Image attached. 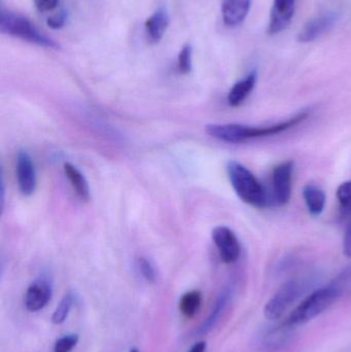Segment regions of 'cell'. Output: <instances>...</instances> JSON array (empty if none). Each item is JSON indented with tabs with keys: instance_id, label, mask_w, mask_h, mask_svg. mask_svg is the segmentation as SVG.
<instances>
[{
	"instance_id": "obj_1",
	"label": "cell",
	"mask_w": 351,
	"mask_h": 352,
	"mask_svg": "<svg viewBox=\"0 0 351 352\" xmlns=\"http://www.w3.org/2000/svg\"><path fill=\"white\" fill-rule=\"evenodd\" d=\"M309 113L302 111L284 122L269 126H247L241 124H210L205 131L210 138L227 144H243L256 138L278 135L306 121Z\"/></svg>"
},
{
	"instance_id": "obj_2",
	"label": "cell",
	"mask_w": 351,
	"mask_h": 352,
	"mask_svg": "<svg viewBox=\"0 0 351 352\" xmlns=\"http://www.w3.org/2000/svg\"><path fill=\"white\" fill-rule=\"evenodd\" d=\"M346 277L336 279L334 283L315 289L304 298L290 316L282 322V326L295 329L303 326L327 311L341 297Z\"/></svg>"
},
{
	"instance_id": "obj_3",
	"label": "cell",
	"mask_w": 351,
	"mask_h": 352,
	"mask_svg": "<svg viewBox=\"0 0 351 352\" xmlns=\"http://www.w3.org/2000/svg\"><path fill=\"white\" fill-rule=\"evenodd\" d=\"M227 173L233 190L241 201L256 208L267 206L268 199L265 188L257 176L245 165L237 161H229L227 163Z\"/></svg>"
},
{
	"instance_id": "obj_4",
	"label": "cell",
	"mask_w": 351,
	"mask_h": 352,
	"mask_svg": "<svg viewBox=\"0 0 351 352\" xmlns=\"http://www.w3.org/2000/svg\"><path fill=\"white\" fill-rule=\"evenodd\" d=\"M310 280L294 278L286 281L266 303L264 316L268 320L276 322L284 318V314L298 303L310 289Z\"/></svg>"
},
{
	"instance_id": "obj_5",
	"label": "cell",
	"mask_w": 351,
	"mask_h": 352,
	"mask_svg": "<svg viewBox=\"0 0 351 352\" xmlns=\"http://www.w3.org/2000/svg\"><path fill=\"white\" fill-rule=\"evenodd\" d=\"M0 30L4 34L16 37L39 47L53 50H58L60 47L59 43L43 34L26 16L10 10H2L0 16Z\"/></svg>"
},
{
	"instance_id": "obj_6",
	"label": "cell",
	"mask_w": 351,
	"mask_h": 352,
	"mask_svg": "<svg viewBox=\"0 0 351 352\" xmlns=\"http://www.w3.org/2000/svg\"><path fill=\"white\" fill-rule=\"evenodd\" d=\"M212 237L225 264H234L238 261L241 246L236 234L230 228L218 226L212 230Z\"/></svg>"
},
{
	"instance_id": "obj_7",
	"label": "cell",
	"mask_w": 351,
	"mask_h": 352,
	"mask_svg": "<svg viewBox=\"0 0 351 352\" xmlns=\"http://www.w3.org/2000/svg\"><path fill=\"white\" fill-rule=\"evenodd\" d=\"M294 168L295 163L293 161H286L278 165L272 173L274 201L280 206H284L290 202Z\"/></svg>"
},
{
	"instance_id": "obj_8",
	"label": "cell",
	"mask_w": 351,
	"mask_h": 352,
	"mask_svg": "<svg viewBox=\"0 0 351 352\" xmlns=\"http://www.w3.org/2000/svg\"><path fill=\"white\" fill-rule=\"evenodd\" d=\"M339 20V14L336 12H327L315 16L309 21L302 30L299 32L298 41L300 43H311L323 36L334 28Z\"/></svg>"
},
{
	"instance_id": "obj_9",
	"label": "cell",
	"mask_w": 351,
	"mask_h": 352,
	"mask_svg": "<svg viewBox=\"0 0 351 352\" xmlns=\"http://www.w3.org/2000/svg\"><path fill=\"white\" fill-rule=\"evenodd\" d=\"M234 294V283H230V285H226V287L220 291V295L218 296L216 302H214V307H212L210 316L204 320L201 327L198 329L197 335L204 336V335H207L212 329L216 328V324L222 320L223 316H224V314H226L227 310H228L229 306L232 303Z\"/></svg>"
},
{
	"instance_id": "obj_10",
	"label": "cell",
	"mask_w": 351,
	"mask_h": 352,
	"mask_svg": "<svg viewBox=\"0 0 351 352\" xmlns=\"http://www.w3.org/2000/svg\"><path fill=\"white\" fill-rule=\"evenodd\" d=\"M16 171L21 192L24 196H31L36 188V171L34 163L26 151H19Z\"/></svg>"
},
{
	"instance_id": "obj_11",
	"label": "cell",
	"mask_w": 351,
	"mask_h": 352,
	"mask_svg": "<svg viewBox=\"0 0 351 352\" xmlns=\"http://www.w3.org/2000/svg\"><path fill=\"white\" fill-rule=\"evenodd\" d=\"M53 289L52 285L45 278L36 279L29 285L25 295V306L30 312L43 309L52 299Z\"/></svg>"
},
{
	"instance_id": "obj_12",
	"label": "cell",
	"mask_w": 351,
	"mask_h": 352,
	"mask_svg": "<svg viewBox=\"0 0 351 352\" xmlns=\"http://www.w3.org/2000/svg\"><path fill=\"white\" fill-rule=\"evenodd\" d=\"M296 0H274L270 16L269 34H278L290 25L294 16Z\"/></svg>"
},
{
	"instance_id": "obj_13",
	"label": "cell",
	"mask_w": 351,
	"mask_h": 352,
	"mask_svg": "<svg viewBox=\"0 0 351 352\" xmlns=\"http://www.w3.org/2000/svg\"><path fill=\"white\" fill-rule=\"evenodd\" d=\"M251 8V0H223L222 16L227 26L241 24L247 18Z\"/></svg>"
},
{
	"instance_id": "obj_14",
	"label": "cell",
	"mask_w": 351,
	"mask_h": 352,
	"mask_svg": "<svg viewBox=\"0 0 351 352\" xmlns=\"http://www.w3.org/2000/svg\"><path fill=\"white\" fill-rule=\"evenodd\" d=\"M170 19L164 8H159L146 21V33L150 43H158L166 33Z\"/></svg>"
},
{
	"instance_id": "obj_15",
	"label": "cell",
	"mask_w": 351,
	"mask_h": 352,
	"mask_svg": "<svg viewBox=\"0 0 351 352\" xmlns=\"http://www.w3.org/2000/svg\"><path fill=\"white\" fill-rule=\"evenodd\" d=\"M257 78V72H251L243 80L237 82L229 92L228 104L231 107H237L242 104L255 89Z\"/></svg>"
},
{
	"instance_id": "obj_16",
	"label": "cell",
	"mask_w": 351,
	"mask_h": 352,
	"mask_svg": "<svg viewBox=\"0 0 351 352\" xmlns=\"http://www.w3.org/2000/svg\"><path fill=\"white\" fill-rule=\"evenodd\" d=\"M302 194L305 204H306L310 214L313 217H319V214H321L325 209L326 200H327L325 192L319 186L308 184L303 188Z\"/></svg>"
},
{
	"instance_id": "obj_17",
	"label": "cell",
	"mask_w": 351,
	"mask_h": 352,
	"mask_svg": "<svg viewBox=\"0 0 351 352\" xmlns=\"http://www.w3.org/2000/svg\"><path fill=\"white\" fill-rule=\"evenodd\" d=\"M64 173H65L66 177L69 180L78 198L82 201H89V199H90V188H89L88 182H87L84 175L70 163L64 164Z\"/></svg>"
},
{
	"instance_id": "obj_18",
	"label": "cell",
	"mask_w": 351,
	"mask_h": 352,
	"mask_svg": "<svg viewBox=\"0 0 351 352\" xmlns=\"http://www.w3.org/2000/svg\"><path fill=\"white\" fill-rule=\"evenodd\" d=\"M202 303V294L199 291L185 293L179 302V310L188 318H194L199 311Z\"/></svg>"
},
{
	"instance_id": "obj_19",
	"label": "cell",
	"mask_w": 351,
	"mask_h": 352,
	"mask_svg": "<svg viewBox=\"0 0 351 352\" xmlns=\"http://www.w3.org/2000/svg\"><path fill=\"white\" fill-rule=\"evenodd\" d=\"M74 303V295L69 292L66 294L61 301H60L59 305L56 308L55 312H54L53 316H52V322L54 324H61L65 322L67 318L68 314H69L70 310H71L72 306Z\"/></svg>"
},
{
	"instance_id": "obj_20",
	"label": "cell",
	"mask_w": 351,
	"mask_h": 352,
	"mask_svg": "<svg viewBox=\"0 0 351 352\" xmlns=\"http://www.w3.org/2000/svg\"><path fill=\"white\" fill-rule=\"evenodd\" d=\"M177 67L181 74H189L193 68V49L190 43L183 45L177 58Z\"/></svg>"
},
{
	"instance_id": "obj_21",
	"label": "cell",
	"mask_w": 351,
	"mask_h": 352,
	"mask_svg": "<svg viewBox=\"0 0 351 352\" xmlns=\"http://www.w3.org/2000/svg\"><path fill=\"white\" fill-rule=\"evenodd\" d=\"M138 269L142 276L148 283H155L157 278L156 269L152 263L146 256H140L137 260Z\"/></svg>"
},
{
	"instance_id": "obj_22",
	"label": "cell",
	"mask_w": 351,
	"mask_h": 352,
	"mask_svg": "<svg viewBox=\"0 0 351 352\" xmlns=\"http://www.w3.org/2000/svg\"><path fill=\"white\" fill-rule=\"evenodd\" d=\"M78 342L76 334L66 335L56 341L54 352H71Z\"/></svg>"
},
{
	"instance_id": "obj_23",
	"label": "cell",
	"mask_w": 351,
	"mask_h": 352,
	"mask_svg": "<svg viewBox=\"0 0 351 352\" xmlns=\"http://www.w3.org/2000/svg\"><path fill=\"white\" fill-rule=\"evenodd\" d=\"M337 199L344 209L351 211V180L340 184L337 190Z\"/></svg>"
},
{
	"instance_id": "obj_24",
	"label": "cell",
	"mask_w": 351,
	"mask_h": 352,
	"mask_svg": "<svg viewBox=\"0 0 351 352\" xmlns=\"http://www.w3.org/2000/svg\"><path fill=\"white\" fill-rule=\"evenodd\" d=\"M66 21H67V12L65 10H62L58 14H54V16H49L47 24L49 28L58 30V29L63 28L65 26Z\"/></svg>"
},
{
	"instance_id": "obj_25",
	"label": "cell",
	"mask_w": 351,
	"mask_h": 352,
	"mask_svg": "<svg viewBox=\"0 0 351 352\" xmlns=\"http://www.w3.org/2000/svg\"><path fill=\"white\" fill-rule=\"evenodd\" d=\"M39 12H49L57 8L60 0H33Z\"/></svg>"
},
{
	"instance_id": "obj_26",
	"label": "cell",
	"mask_w": 351,
	"mask_h": 352,
	"mask_svg": "<svg viewBox=\"0 0 351 352\" xmlns=\"http://www.w3.org/2000/svg\"><path fill=\"white\" fill-rule=\"evenodd\" d=\"M343 254L348 258H351V223L346 230L343 239Z\"/></svg>"
},
{
	"instance_id": "obj_27",
	"label": "cell",
	"mask_w": 351,
	"mask_h": 352,
	"mask_svg": "<svg viewBox=\"0 0 351 352\" xmlns=\"http://www.w3.org/2000/svg\"><path fill=\"white\" fill-rule=\"evenodd\" d=\"M205 351L206 343L201 341V342L196 343L189 352H205Z\"/></svg>"
},
{
	"instance_id": "obj_28",
	"label": "cell",
	"mask_w": 351,
	"mask_h": 352,
	"mask_svg": "<svg viewBox=\"0 0 351 352\" xmlns=\"http://www.w3.org/2000/svg\"><path fill=\"white\" fill-rule=\"evenodd\" d=\"M129 352H139L137 351V349H132L131 351H130Z\"/></svg>"
}]
</instances>
